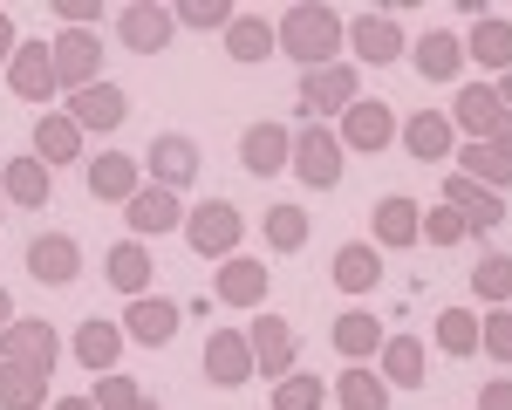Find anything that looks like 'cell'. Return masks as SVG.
<instances>
[{
  "mask_svg": "<svg viewBox=\"0 0 512 410\" xmlns=\"http://www.w3.org/2000/svg\"><path fill=\"white\" fill-rule=\"evenodd\" d=\"M233 0H171V21H178V28H205V35H212V28H233Z\"/></svg>",
  "mask_w": 512,
  "mask_h": 410,
  "instance_id": "41",
  "label": "cell"
},
{
  "mask_svg": "<svg viewBox=\"0 0 512 410\" xmlns=\"http://www.w3.org/2000/svg\"><path fill=\"white\" fill-rule=\"evenodd\" d=\"M287 158H294V130L287 123H246V137H239V164L253 171V178H274V171H287Z\"/></svg>",
  "mask_w": 512,
  "mask_h": 410,
  "instance_id": "11",
  "label": "cell"
},
{
  "mask_svg": "<svg viewBox=\"0 0 512 410\" xmlns=\"http://www.w3.org/2000/svg\"><path fill=\"white\" fill-rule=\"evenodd\" d=\"M0 205H7V199H0Z\"/></svg>",
  "mask_w": 512,
  "mask_h": 410,
  "instance_id": "54",
  "label": "cell"
},
{
  "mask_svg": "<svg viewBox=\"0 0 512 410\" xmlns=\"http://www.w3.org/2000/svg\"><path fill=\"white\" fill-rule=\"evenodd\" d=\"M499 103H506V110H512V69H506V76H499Z\"/></svg>",
  "mask_w": 512,
  "mask_h": 410,
  "instance_id": "52",
  "label": "cell"
},
{
  "mask_svg": "<svg viewBox=\"0 0 512 410\" xmlns=\"http://www.w3.org/2000/svg\"><path fill=\"white\" fill-rule=\"evenodd\" d=\"M69 342H76V363L96 369V376H110V369H117V356H123V328L103 322V315H89V322H82Z\"/></svg>",
  "mask_w": 512,
  "mask_h": 410,
  "instance_id": "28",
  "label": "cell"
},
{
  "mask_svg": "<svg viewBox=\"0 0 512 410\" xmlns=\"http://www.w3.org/2000/svg\"><path fill=\"white\" fill-rule=\"evenodd\" d=\"M328 281L342 287V294H369V287H383V246L369 240H349L335 253V267H328Z\"/></svg>",
  "mask_w": 512,
  "mask_h": 410,
  "instance_id": "26",
  "label": "cell"
},
{
  "mask_svg": "<svg viewBox=\"0 0 512 410\" xmlns=\"http://www.w3.org/2000/svg\"><path fill=\"white\" fill-rule=\"evenodd\" d=\"M130 410H158V404H151V397H144V404H130Z\"/></svg>",
  "mask_w": 512,
  "mask_h": 410,
  "instance_id": "53",
  "label": "cell"
},
{
  "mask_svg": "<svg viewBox=\"0 0 512 410\" xmlns=\"http://www.w3.org/2000/svg\"><path fill=\"white\" fill-rule=\"evenodd\" d=\"M171 35H178V21H171V7H158V0H130L117 14V41L130 55H164Z\"/></svg>",
  "mask_w": 512,
  "mask_h": 410,
  "instance_id": "7",
  "label": "cell"
},
{
  "mask_svg": "<svg viewBox=\"0 0 512 410\" xmlns=\"http://www.w3.org/2000/svg\"><path fill=\"white\" fill-rule=\"evenodd\" d=\"M472 294L478 301H512V253H478L472 260Z\"/></svg>",
  "mask_w": 512,
  "mask_h": 410,
  "instance_id": "39",
  "label": "cell"
},
{
  "mask_svg": "<svg viewBox=\"0 0 512 410\" xmlns=\"http://www.w3.org/2000/svg\"><path fill=\"white\" fill-rule=\"evenodd\" d=\"M321 404H328V383H321V376H301V369H294V376L274 383V410H321Z\"/></svg>",
  "mask_w": 512,
  "mask_h": 410,
  "instance_id": "42",
  "label": "cell"
},
{
  "mask_svg": "<svg viewBox=\"0 0 512 410\" xmlns=\"http://www.w3.org/2000/svg\"><path fill=\"white\" fill-rule=\"evenodd\" d=\"M55 14H69V28H89L96 14H110L103 0H55Z\"/></svg>",
  "mask_w": 512,
  "mask_h": 410,
  "instance_id": "46",
  "label": "cell"
},
{
  "mask_svg": "<svg viewBox=\"0 0 512 410\" xmlns=\"http://www.w3.org/2000/svg\"><path fill=\"white\" fill-rule=\"evenodd\" d=\"M151 390L137 383V376H123V369H110V376H96V390H89V404L96 410H130V404H144Z\"/></svg>",
  "mask_w": 512,
  "mask_h": 410,
  "instance_id": "43",
  "label": "cell"
},
{
  "mask_svg": "<svg viewBox=\"0 0 512 410\" xmlns=\"http://www.w3.org/2000/svg\"><path fill=\"white\" fill-rule=\"evenodd\" d=\"M178 322H185V308L178 301H164V294H137L130 301V315H123V342H144V349H164L171 335H178Z\"/></svg>",
  "mask_w": 512,
  "mask_h": 410,
  "instance_id": "9",
  "label": "cell"
},
{
  "mask_svg": "<svg viewBox=\"0 0 512 410\" xmlns=\"http://www.w3.org/2000/svg\"><path fill=\"white\" fill-rule=\"evenodd\" d=\"M485 144H499V151H506V158H512V110H506V117H499V130H492Z\"/></svg>",
  "mask_w": 512,
  "mask_h": 410,
  "instance_id": "49",
  "label": "cell"
},
{
  "mask_svg": "<svg viewBox=\"0 0 512 410\" xmlns=\"http://www.w3.org/2000/svg\"><path fill=\"white\" fill-rule=\"evenodd\" d=\"M342 158H349V151H342V137H335V130H328V123H301V130H294V178H301V185H308V192H335V185H342Z\"/></svg>",
  "mask_w": 512,
  "mask_h": 410,
  "instance_id": "2",
  "label": "cell"
},
{
  "mask_svg": "<svg viewBox=\"0 0 512 410\" xmlns=\"http://www.w3.org/2000/svg\"><path fill=\"white\" fill-rule=\"evenodd\" d=\"M458 178H472V185H485V192H499V199H506L512 158L499 151V144H465V151H458Z\"/></svg>",
  "mask_w": 512,
  "mask_h": 410,
  "instance_id": "31",
  "label": "cell"
},
{
  "mask_svg": "<svg viewBox=\"0 0 512 410\" xmlns=\"http://www.w3.org/2000/svg\"><path fill=\"white\" fill-rule=\"evenodd\" d=\"M185 240H192V253H205V260H233L239 240H246V219H239L233 199H205L185 212Z\"/></svg>",
  "mask_w": 512,
  "mask_h": 410,
  "instance_id": "3",
  "label": "cell"
},
{
  "mask_svg": "<svg viewBox=\"0 0 512 410\" xmlns=\"http://www.w3.org/2000/svg\"><path fill=\"white\" fill-rule=\"evenodd\" d=\"M437 349L444 356H478V315L472 308H444L437 315Z\"/></svg>",
  "mask_w": 512,
  "mask_h": 410,
  "instance_id": "40",
  "label": "cell"
},
{
  "mask_svg": "<svg viewBox=\"0 0 512 410\" xmlns=\"http://www.w3.org/2000/svg\"><path fill=\"white\" fill-rule=\"evenodd\" d=\"M55 410H96L89 397H55Z\"/></svg>",
  "mask_w": 512,
  "mask_h": 410,
  "instance_id": "50",
  "label": "cell"
},
{
  "mask_svg": "<svg viewBox=\"0 0 512 410\" xmlns=\"http://www.w3.org/2000/svg\"><path fill=\"white\" fill-rule=\"evenodd\" d=\"M0 410H48V376L21 363H0Z\"/></svg>",
  "mask_w": 512,
  "mask_h": 410,
  "instance_id": "36",
  "label": "cell"
},
{
  "mask_svg": "<svg viewBox=\"0 0 512 410\" xmlns=\"http://www.w3.org/2000/svg\"><path fill=\"white\" fill-rule=\"evenodd\" d=\"M280 41H274V21H260V14H233V28H226V55L233 62H267Z\"/></svg>",
  "mask_w": 512,
  "mask_h": 410,
  "instance_id": "34",
  "label": "cell"
},
{
  "mask_svg": "<svg viewBox=\"0 0 512 410\" xmlns=\"http://www.w3.org/2000/svg\"><path fill=\"white\" fill-rule=\"evenodd\" d=\"M410 62H417L424 82H458V69H465V41L458 35H424L417 48H410Z\"/></svg>",
  "mask_w": 512,
  "mask_h": 410,
  "instance_id": "30",
  "label": "cell"
},
{
  "mask_svg": "<svg viewBox=\"0 0 512 410\" xmlns=\"http://www.w3.org/2000/svg\"><path fill=\"white\" fill-rule=\"evenodd\" d=\"M151 274H158V267H151V246L144 240H117L103 253V281L117 287V294H130V301L151 294Z\"/></svg>",
  "mask_w": 512,
  "mask_h": 410,
  "instance_id": "23",
  "label": "cell"
},
{
  "mask_svg": "<svg viewBox=\"0 0 512 410\" xmlns=\"http://www.w3.org/2000/svg\"><path fill=\"white\" fill-rule=\"evenodd\" d=\"M48 192H55V178H48V164H41L35 151L0 164V199H14V205H28V212H41V205H48Z\"/></svg>",
  "mask_w": 512,
  "mask_h": 410,
  "instance_id": "25",
  "label": "cell"
},
{
  "mask_svg": "<svg viewBox=\"0 0 512 410\" xmlns=\"http://www.w3.org/2000/svg\"><path fill=\"white\" fill-rule=\"evenodd\" d=\"M424 240L431 246H458V240H472V233H465V219H458L451 205H437V212H424Z\"/></svg>",
  "mask_w": 512,
  "mask_h": 410,
  "instance_id": "45",
  "label": "cell"
},
{
  "mask_svg": "<svg viewBox=\"0 0 512 410\" xmlns=\"http://www.w3.org/2000/svg\"><path fill=\"white\" fill-rule=\"evenodd\" d=\"M151 185H164V192H185V185H192L198 178V144L192 137H185V130H158V144H151Z\"/></svg>",
  "mask_w": 512,
  "mask_h": 410,
  "instance_id": "10",
  "label": "cell"
},
{
  "mask_svg": "<svg viewBox=\"0 0 512 410\" xmlns=\"http://www.w3.org/2000/svg\"><path fill=\"white\" fill-rule=\"evenodd\" d=\"M465 62L506 76V69H512V21H492V14H485V21L472 28V41H465Z\"/></svg>",
  "mask_w": 512,
  "mask_h": 410,
  "instance_id": "32",
  "label": "cell"
},
{
  "mask_svg": "<svg viewBox=\"0 0 512 410\" xmlns=\"http://www.w3.org/2000/svg\"><path fill=\"white\" fill-rule=\"evenodd\" d=\"M403 151H410V158H424V164H437V158H451V151H458V130H451L444 110H417V117H403Z\"/></svg>",
  "mask_w": 512,
  "mask_h": 410,
  "instance_id": "24",
  "label": "cell"
},
{
  "mask_svg": "<svg viewBox=\"0 0 512 410\" xmlns=\"http://www.w3.org/2000/svg\"><path fill=\"white\" fill-rule=\"evenodd\" d=\"M89 199L130 205V199H137V158H123V151H103V158H89Z\"/></svg>",
  "mask_w": 512,
  "mask_h": 410,
  "instance_id": "27",
  "label": "cell"
},
{
  "mask_svg": "<svg viewBox=\"0 0 512 410\" xmlns=\"http://www.w3.org/2000/svg\"><path fill=\"white\" fill-rule=\"evenodd\" d=\"M0 363H21V369H41V376H55V363H62V349H55V328L35 322V315H14V322L0 328Z\"/></svg>",
  "mask_w": 512,
  "mask_h": 410,
  "instance_id": "5",
  "label": "cell"
},
{
  "mask_svg": "<svg viewBox=\"0 0 512 410\" xmlns=\"http://www.w3.org/2000/svg\"><path fill=\"white\" fill-rule=\"evenodd\" d=\"M205 376H212L219 390L253 383V349H246V328H212V335H205Z\"/></svg>",
  "mask_w": 512,
  "mask_h": 410,
  "instance_id": "13",
  "label": "cell"
},
{
  "mask_svg": "<svg viewBox=\"0 0 512 410\" xmlns=\"http://www.w3.org/2000/svg\"><path fill=\"white\" fill-rule=\"evenodd\" d=\"M308 233H315L308 205H267V246H274V253H301Z\"/></svg>",
  "mask_w": 512,
  "mask_h": 410,
  "instance_id": "38",
  "label": "cell"
},
{
  "mask_svg": "<svg viewBox=\"0 0 512 410\" xmlns=\"http://www.w3.org/2000/svg\"><path fill=\"white\" fill-rule=\"evenodd\" d=\"M383 383H396V390H417L424 383V342L417 335H390L383 342Z\"/></svg>",
  "mask_w": 512,
  "mask_h": 410,
  "instance_id": "37",
  "label": "cell"
},
{
  "mask_svg": "<svg viewBox=\"0 0 512 410\" xmlns=\"http://www.w3.org/2000/svg\"><path fill=\"white\" fill-rule=\"evenodd\" d=\"M396 110L383 103V96H355L349 110H342V151H390V137H396Z\"/></svg>",
  "mask_w": 512,
  "mask_h": 410,
  "instance_id": "6",
  "label": "cell"
},
{
  "mask_svg": "<svg viewBox=\"0 0 512 410\" xmlns=\"http://www.w3.org/2000/svg\"><path fill=\"white\" fill-rule=\"evenodd\" d=\"M444 205L465 219V233H499V226H506V199L485 192V185H472V178H444Z\"/></svg>",
  "mask_w": 512,
  "mask_h": 410,
  "instance_id": "16",
  "label": "cell"
},
{
  "mask_svg": "<svg viewBox=\"0 0 512 410\" xmlns=\"http://www.w3.org/2000/svg\"><path fill=\"white\" fill-rule=\"evenodd\" d=\"M123 117H130V96H123L117 82H89V89L69 96V123L76 130H117Z\"/></svg>",
  "mask_w": 512,
  "mask_h": 410,
  "instance_id": "21",
  "label": "cell"
},
{
  "mask_svg": "<svg viewBox=\"0 0 512 410\" xmlns=\"http://www.w3.org/2000/svg\"><path fill=\"white\" fill-rule=\"evenodd\" d=\"M478 349H492V363H512V315L506 308H492L478 322Z\"/></svg>",
  "mask_w": 512,
  "mask_h": 410,
  "instance_id": "44",
  "label": "cell"
},
{
  "mask_svg": "<svg viewBox=\"0 0 512 410\" xmlns=\"http://www.w3.org/2000/svg\"><path fill=\"white\" fill-rule=\"evenodd\" d=\"M14 322V294H7V287H0V328Z\"/></svg>",
  "mask_w": 512,
  "mask_h": 410,
  "instance_id": "51",
  "label": "cell"
},
{
  "mask_svg": "<svg viewBox=\"0 0 512 410\" xmlns=\"http://www.w3.org/2000/svg\"><path fill=\"white\" fill-rule=\"evenodd\" d=\"M35 158L48 164V171H55V164H76V158H82V130L69 123V110H62V117H41V123H35Z\"/></svg>",
  "mask_w": 512,
  "mask_h": 410,
  "instance_id": "33",
  "label": "cell"
},
{
  "mask_svg": "<svg viewBox=\"0 0 512 410\" xmlns=\"http://www.w3.org/2000/svg\"><path fill=\"white\" fill-rule=\"evenodd\" d=\"M28 274H35L41 287H69L82 274V246L69 240V233H35V240H28Z\"/></svg>",
  "mask_w": 512,
  "mask_h": 410,
  "instance_id": "15",
  "label": "cell"
},
{
  "mask_svg": "<svg viewBox=\"0 0 512 410\" xmlns=\"http://www.w3.org/2000/svg\"><path fill=\"white\" fill-rule=\"evenodd\" d=\"M349 48H355V62L383 69V62H396V55H403V28H396L383 7H376V14H355V21H349Z\"/></svg>",
  "mask_w": 512,
  "mask_h": 410,
  "instance_id": "20",
  "label": "cell"
},
{
  "mask_svg": "<svg viewBox=\"0 0 512 410\" xmlns=\"http://www.w3.org/2000/svg\"><path fill=\"white\" fill-rule=\"evenodd\" d=\"M369 226H376L383 253H403V246H417V240H424V205H417V199H403V192H390V199H376Z\"/></svg>",
  "mask_w": 512,
  "mask_h": 410,
  "instance_id": "17",
  "label": "cell"
},
{
  "mask_svg": "<svg viewBox=\"0 0 512 410\" xmlns=\"http://www.w3.org/2000/svg\"><path fill=\"white\" fill-rule=\"evenodd\" d=\"M499 117H506V103H499V89H492V82H465V89H458V103H451V130H465L472 144H485V137L499 130Z\"/></svg>",
  "mask_w": 512,
  "mask_h": 410,
  "instance_id": "19",
  "label": "cell"
},
{
  "mask_svg": "<svg viewBox=\"0 0 512 410\" xmlns=\"http://www.w3.org/2000/svg\"><path fill=\"white\" fill-rule=\"evenodd\" d=\"M48 55H55V82L76 96V89H89L96 82V69H103V41L89 35V28H69V35L48 41Z\"/></svg>",
  "mask_w": 512,
  "mask_h": 410,
  "instance_id": "8",
  "label": "cell"
},
{
  "mask_svg": "<svg viewBox=\"0 0 512 410\" xmlns=\"http://www.w3.org/2000/svg\"><path fill=\"white\" fill-rule=\"evenodd\" d=\"M7 89L21 96V103H48L62 82H55V55H48V41H21L14 48V62H7Z\"/></svg>",
  "mask_w": 512,
  "mask_h": 410,
  "instance_id": "12",
  "label": "cell"
},
{
  "mask_svg": "<svg viewBox=\"0 0 512 410\" xmlns=\"http://www.w3.org/2000/svg\"><path fill=\"white\" fill-rule=\"evenodd\" d=\"M478 410H512V376L485 383V390H478Z\"/></svg>",
  "mask_w": 512,
  "mask_h": 410,
  "instance_id": "47",
  "label": "cell"
},
{
  "mask_svg": "<svg viewBox=\"0 0 512 410\" xmlns=\"http://www.w3.org/2000/svg\"><path fill=\"white\" fill-rule=\"evenodd\" d=\"M123 219H130V240H151V233L185 226V205H178V192H164V185H137V199L123 205Z\"/></svg>",
  "mask_w": 512,
  "mask_h": 410,
  "instance_id": "18",
  "label": "cell"
},
{
  "mask_svg": "<svg viewBox=\"0 0 512 410\" xmlns=\"http://www.w3.org/2000/svg\"><path fill=\"white\" fill-rule=\"evenodd\" d=\"M212 294H219L226 308H253V315H260V301H267V267H260V260H246V253H233V260H219Z\"/></svg>",
  "mask_w": 512,
  "mask_h": 410,
  "instance_id": "22",
  "label": "cell"
},
{
  "mask_svg": "<svg viewBox=\"0 0 512 410\" xmlns=\"http://www.w3.org/2000/svg\"><path fill=\"white\" fill-rule=\"evenodd\" d=\"M355 96H362L355 89V69H335V62L328 69H308L301 76V117H342Z\"/></svg>",
  "mask_w": 512,
  "mask_h": 410,
  "instance_id": "14",
  "label": "cell"
},
{
  "mask_svg": "<svg viewBox=\"0 0 512 410\" xmlns=\"http://www.w3.org/2000/svg\"><path fill=\"white\" fill-rule=\"evenodd\" d=\"M14 48H21V35H14V14H0V62H14Z\"/></svg>",
  "mask_w": 512,
  "mask_h": 410,
  "instance_id": "48",
  "label": "cell"
},
{
  "mask_svg": "<svg viewBox=\"0 0 512 410\" xmlns=\"http://www.w3.org/2000/svg\"><path fill=\"white\" fill-rule=\"evenodd\" d=\"M274 41H280V55H294L301 69H328V62H335V48L349 41V28L335 21V7L301 0V7H287V14H280Z\"/></svg>",
  "mask_w": 512,
  "mask_h": 410,
  "instance_id": "1",
  "label": "cell"
},
{
  "mask_svg": "<svg viewBox=\"0 0 512 410\" xmlns=\"http://www.w3.org/2000/svg\"><path fill=\"white\" fill-rule=\"evenodd\" d=\"M335 397H342V410H390V383H383L376 369L349 363L342 376H335Z\"/></svg>",
  "mask_w": 512,
  "mask_h": 410,
  "instance_id": "35",
  "label": "cell"
},
{
  "mask_svg": "<svg viewBox=\"0 0 512 410\" xmlns=\"http://www.w3.org/2000/svg\"><path fill=\"white\" fill-rule=\"evenodd\" d=\"M328 335H335V349H342L349 363H369V356H383V342H390V335H383V322H376V315H362V308H349V315L328 328Z\"/></svg>",
  "mask_w": 512,
  "mask_h": 410,
  "instance_id": "29",
  "label": "cell"
},
{
  "mask_svg": "<svg viewBox=\"0 0 512 410\" xmlns=\"http://www.w3.org/2000/svg\"><path fill=\"white\" fill-rule=\"evenodd\" d=\"M246 349H253V376H267V383L294 376V356H301L294 322H287V315H274V308H260V315H253V328H246Z\"/></svg>",
  "mask_w": 512,
  "mask_h": 410,
  "instance_id": "4",
  "label": "cell"
}]
</instances>
